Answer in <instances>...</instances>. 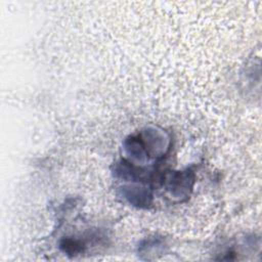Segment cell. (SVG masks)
Segmentation results:
<instances>
[{
    "label": "cell",
    "instance_id": "cell-1",
    "mask_svg": "<svg viewBox=\"0 0 262 262\" xmlns=\"http://www.w3.org/2000/svg\"><path fill=\"white\" fill-rule=\"evenodd\" d=\"M193 182L194 173L190 169L170 172L164 178L166 189L173 198L180 201L189 196Z\"/></svg>",
    "mask_w": 262,
    "mask_h": 262
},
{
    "label": "cell",
    "instance_id": "cell-2",
    "mask_svg": "<svg viewBox=\"0 0 262 262\" xmlns=\"http://www.w3.org/2000/svg\"><path fill=\"white\" fill-rule=\"evenodd\" d=\"M139 137L144 145L147 157H163L169 149L170 138L168 134L157 127H147L141 131Z\"/></svg>",
    "mask_w": 262,
    "mask_h": 262
},
{
    "label": "cell",
    "instance_id": "cell-3",
    "mask_svg": "<svg viewBox=\"0 0 262 262\" xmlns=\"http://www.w3.org/2000/svg\"><path fill=\"white\" fill-rule=\"evenodd\" d=\"M121 194L131 205L139 208H146L152 200L151 191L143 185L129 184L121 187Z\"/></svg>",
    "mask_w": 262,
    "mask_h": 262
},
{
    "label": "cell",
    "instance_id": "cell-4",
    "mask_svg": "<svg viewBox=\"0 0 262 262\" xmlns=\"http://www.w3.org/2000/svg\"><path fill=\"white\" fill-rule=\"evenodd\" d=\"M124 149L126 154L134 161L138 163H144L147 155L144 145L138 136H129L124 141Z\"/></svg>",
    "mask_w": 262,
    "mask_h": 262
},
{
    "label": "cell",
    "instance_id": "cell-5",
    "mask_svg": "<svg viewBox=\"0 0 262 262\" xmlns=\"http://www.w3.org/2000/svg\"><path fill=\"white\" fill-rule=\"evenodd\" d=\"M60 250L68 255H78L83 252L84 244L76 238H63L59 244Z\"/></svg>",
    "mask_w": 262,
    "mask_h": 262
}]
</instances>
